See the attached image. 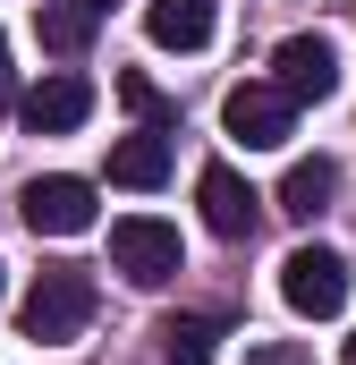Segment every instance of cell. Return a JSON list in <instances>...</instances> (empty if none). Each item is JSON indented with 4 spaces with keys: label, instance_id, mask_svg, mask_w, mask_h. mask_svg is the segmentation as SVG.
Masks as SVG:
<instances>
[{
    "label": "cell",
    "instance_id": "obj_1",
    "mask_svg": "<svg viewBox=\"0 0 356 365\" xmlns=\"http://www.w3.org/2000/svg\"><path fill=\"white\" fill-rule=\"evenodd\" d=\"M17 323H26V340L34 349H60V340H77L93 323V280L77 264H51V272H34L26 289V306H17Z\"/></svg>",
    "mask_w": 356,
    "mask_h": 365
},
{
    "label": "cell",
    "instance_id": "obj_2",
    "mask_svg": "<svg viewBox=\"0 0 356 365\" xmlns=\"http://www.w3.org/2000/svg\"><path fill=\"white\" fill-rule=\"evenodd\" d=\"M280 297H288V314L331 323V314L348 306V255H340V247H297V255L280 264Z\"/></svg>",
    "mask_w": 356,
    "mask_h": 365
},
{
    "label": "cell",
    "instance_id": "obj_3",
    "mask_svg": "<svg viewBox=\"0 0 356 365\" xmlns=\"http://www.w3.org/2000/svg\"><path fill=\"white\" fill-rule=\"evenodd\" d=\"M110 264L136 280V289H162V280H178V230H170V221H153V212L110 221Z\"/></svg>",
    "mask_w": 356,
    "mask_h": 365
},
{
    "label": "cell",
    "instance_id": "obj_4",
    "mask_svg": "<svg viewBox=\"0 0 356 365\" xmlns=\"http://www.w3.org/2000/svg\"><path fill=\"white\" fill-rule=\"evenodd\" d=\"M17 212H26V230H34V238H85V230H93V179H68V170L26 179Z\"/></svg>",
    "mask_w": 356,
    "mask_h": 365
},
{
    "label": "cell",
    "instance_id": "obj_5",
    "mask_svg": "<svg viewBox=\"0 0 356 365\" xmlns=\"http://www.w3.org/2000/svg\"><path fill=\"white\" fill-rule=\"evenodd\" d=\"M271 86L288 93V102H331L340 93V43L331 34H288L271 51Z\"/></svg>",
    "mask_w": 356,
    "mask_h": 365
},
{
    "label": "cell",
    "instance_id": "obj_6",
    "mask_svg": "<svg viewBox=\"0 0 356 365\" xmlns=\"http://www.w3.org/2000/svg\"><path fill=\"white\" fill-rule=\"evenodd\" d=\"M288 119H297V102L280 86H229V102H221V128H229L246 153H280V145H288Z\"/></svg>",
    "mask_w": 356,
    "mask_h": 365
},
{
    "label": "cell",
    "instance_id": "obj_7",
    "mask_svg": "<svg viewBox=\"0 0 356 365\" xmlns=\"http://www.w3.org/2000/svg\"><path fill=\"white\" fill-rule=\"evenodd\" d=\"M195 195H204V221H212L221 238H255V221H263V195H255V187L238 179L229 162H204Z\"/></svg>",
    "mask_w": 356,
    "mask_h": 365
},
{
    "label": "cell",
    "instance_id": "obj_8",
    "mask_svg": "<svg viewBox=\"0 0 356 365\" xmlns=\"http://www.w3.org/2000/svg\"><path fill=\"white\" fill-rule=\"evenodd\" d=\"M85 110H93V86L77 77V68H60V77H43V86L17 102V119L34 128V136H68V128H85Z\"/></svg>",
    "mask_w": 356,
    "mask_h": 365
},
{
    "label": "cell",
    "instance_id": "obj_9",
    "mask_svg": "<svg viewBox=\"0 0 356 365\" xmlns=\"http://www.w3.org/2000/svg\"><path fill=\"white\" fill-rule=\"evenodd\" d=\"M145 34L162 51H204L212 43V0H145Z\"/></svg>",
    "mask_w": 356,
    "mask_h": 365
},
{
    "label": "cell",
    "instance_id": "obj_10",
    "mask_svg": "<svg viewBox=\"0 0 356 365\" xmlns=\"http://www.w3.org/2000/svg\"><path fill=\"white\" fill-rule=\"evenodd\" d=\"M331 195H340V162H288V179H280V212L288 221H323L331 212Z\"/></svg>",
    "mask_w": 356,
    "mask_h": 365
},
{
    "label": "cell",
    "instance_id": "obj_11",
    "mask_svg": "<svg viewBox=\"0 0 356 365\" xmlns=\"http://www.w3.org/2000/svg\"><path fill=\"white\" fill-rule=\"evenodd\" d=\"M110 179H119V187H162V179H170V136H162V128L119 136V145H110Z\"/></svg>",
    "mask_w": 356,
    "mask_h": 365
},
{
    "label": "cell",
    "instance_id": "obj_12",
    "mask_svg": "<svg viewBox=\"0 0 356 365\" xmlns=\"http://www.w3.org/2000/svg\"><path fill=\"white\" fill-rule=\"evenodd\" d=\"M212 349H221V323H212V314L162 323V365H212Z\"/></svg>",
    "mask_w": 356,
    "mask_h": 365
},
{
    "label": "cell",
    "instance_id": "obj_13",
    "mask_svg": "<svg viewBox=\"0 0 356 365\" xmlns=\"http://www.w3.org/2000/svg\"><path fill=\"white\" fill-rule=\"evenodd\" d=\"M43 43L51 51H85V34H93V9H77V0H43Z\"/></svg>",
    "mask_w": 356,
    "mask_h": 365
},
{
    "label": "cell",
    "instance_id": "obj_14",
    "mask_svg": "<svg viewBox=\"0 0 356 365\" xmlns=\"http://www.w3.org/2000/svg\"><path fill=\"white\" fill-rule=\"evenodd\" d=\"M119 102H127V110H136L145 128H162V136H170L178 102H170V93H162V86H153V77H136V68H127V77H119Z\"/></svg>",
    "mask_w": 356,
    "mask_h": 365
},
{
    "label": "cell",
    "instance_id": "obj_15",
    "mask_svg": "<svg viewBox=\"0 0 356 365\" xmlns=\"http://www.w3.org/2000/svg\"><path fill=\"white\" fill-rule=\"evenodd\" d=\"M17 102V68H9V43H0V110Z\"/></svg>",
    "mask_w": 356,
    "mask_h": 365
},
{
    "label": "cell",
    "instance_id": "obj_16",
    "mask_svg": "<svg viewBox=\"0 0 356 365\" xmlns=\"http://www.w3.org/2000/svg\"><path fill=\"white\" fill-rule=\"evenodd\" d=\"M246 365H305V357H297V349H255Z\"/></svg>",
    "mask_w": 356,
    "mask_h": 365
},
{
    "label": "cell",
    "instance_id": "obj_17",
    "mask_svg": "<svg viewBox=\"0 0 356 365\" xmlns=\"http://www.w3.org/2000/svg\"><path fill=\"white\" fill-rule=\"evenodd\" d=\"M77 9H110V0H77Z\"/></svg>",
    "mask_w": 356,
    "mask_h": 365
},
{
    "label": "cell",
    "instance_id": "obj_18",
    "mask_svg": "<svg viewBox=\"0 0 356 365\" xmlns=\"http://www.w3.org/2000/svg\"><path fill=\"white\" fill-rule=\"evenodd\" d=\"M348 365H356V340H348Z\"/></svg>",
    "mask_w": 356,
    "mask_h": 365
},
{
    "label": "cell",
    "instance_id": "obj_19",
    "mask_svg": "<svg viewBox=\"0 0 356 365\" xmlns=\"http://www.w3.org/2000/svg\"><path fill=\"white\" fill-rule=\"evenodd\" d=\"M0 297H9V280H0Z\"/></svg>",
    "mask_w": 356,
    "mask_h": 365
}]
</instances>
